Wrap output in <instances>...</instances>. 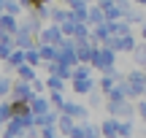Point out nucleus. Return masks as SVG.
Segmentation results:
<instances>
[{
    "mask_svg": "<svg viewBox=\"0 0 146 138\" xmlns=\"http://www.w3.org/2000/svg\"><path fill=\"white\" fill-rule=\"evenodd\" d=\"M135 60H138V62H143V65H146V43H141V46L135 49Z\"/></svg>",
    "mask_w": 146,
    "mask_h": 138,
    "instance_id": "1",
    "label": "nucleus"
},
{
    "mask_svg": "<svg viewBox=\"0 0 146 138\" xmlns=\"http://www.w3.org/2000/svg\"><path fill=\"white\" fill-rule=\"evenodd\" d=\"M0 30H14V19L11 16H3L0 19Z\"/></svg>",
    "mask_w": 146,
    "mask_h": 138,
    "instance_id": "2",
    "label": "nucleus"
},
{
    "mask_svg": "<svg viewBox=\"0 0 146 138\" xmlns=\"http://www.w3.org/2000/svg\"><path fill=\"white\" fill-rule=\"evenodd\" d=\"M141 114H143V119H146V103H141Z\"/></svg>",
    "mask_w": 146,
    "mask_h": 138,
    "instance_id": "3",
    "label": "nucleus"
},
{
    "mask_svg": "<svg viewBox=\"0 0 146 138\" xmlns=\"http://www.w3.org/2000/svg\"><path fill=\"white\" fill-rule=\"evenodd\" d=\"M138 3H143V5H146V0H138Z\"/></svg>",
    "mask_w": 146,
    "mask_h": 138,
    "instance_id": "4",
    "label": "nucleus"
},
{
    "mask_svg": "<svg viewBox=\"0 0 146 138\" xmlns=\"http://www.w3.org/2000/svg\"><path fill=\"white\" fill-rule=\"evenodd\" d=\"M143 38H146V27H143Z\"/></svg>",
    "mask_w": 146,
    "mask_h": 138,
    "instance_id": "5",
    "label": "nucleus"
},
{
    "mask_svg": "<svg viewBox=\"0 0 146 138\" xmlns=\"http://www.w3.org/2000/svg\"><path fill=\"white\" fill-rule=\"evenodd\" d=\"M143 92H146V87H143Z\"/></svg>",
    "mask_w": 146,
    "mask_h": 138,
    "instance_id": "6",
    "label": "nucleus"
}]
</instances>
